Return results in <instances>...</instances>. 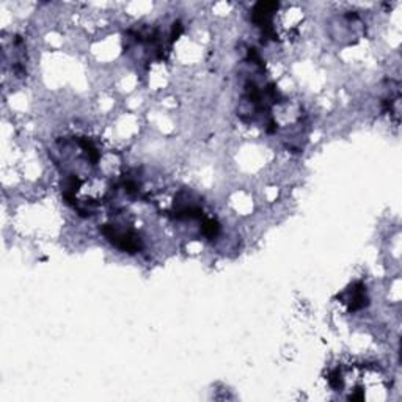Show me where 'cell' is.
Masks as SVG:
<instances>
[{"mask_svg":"<svg viewBox=\"0 0 402 402\" xmlns=\"http://www.w3.org/2000/svg\"><path fill=\"white\" fill-rule=\"evenodd\" d=\"M101 233L110 244L125 253L134 255V253H139L144 249V242H141L140 236L132 230H123L116 225H102Z\"/></svg>","mask_w":402,"mask_h":402,"instance_id":"6da1fadb","label":"cell"},{"mask_svg":"<svg viewBox=\"0 0 402 402\" xmlns=\"http://www.w3.org/2000/svg\"><path fill=\"white\" fill-rule=\"evenodd\" d=\"M280 5L277 2H258L252 11V21L261 30L263 38L277 40V32L274 27V16Z\"/></svg>","mask_w":402,"mask_h":402,"instance_id":"7a4b0ae2","label":"cell"},{"mask_svg":"<svg viewBox=\"0 0 402 402\" xmlns=\"http://www.w3.org/2000/svg\"><path fill=\"white\" fill-rule=\"evenodd\" d=\"M341 300L343 304L348 305V310L350 313L363 310V308H366L369 304L366 286H364L362 281L354 283L341 294Z\"/></svg>","mask_w":402,"mask_h":402,"instance_id":"3957f363","label":"cell"},{"mask_svg":"<svg viewBox=\"0 0 402 402\" xmlns=\"http://www.w3.org/2000/svg\"><path fill=\"white\" fill-rule=\"evenodd\" d=\"M201 231L208 239H215L220 234V225L214 219H203L201 220Z\"/></svg>","mask_w":402,"mask_h":402,"instance_id":"277c9868","label":"cell"},{"mask_svg":"<svg viewBox=\"0 0 402 402\" xmlns=\"http://www.w3.org/2000/svg\"><path fill=\"white\" fill-rule=\"evenodd\" d=\"M329 385L333 389H337V392H339V389H343V387H344V376H343L341 369L337 368V369H333L332 373L329 374Z\"/></svg>","mask_w":402,"mask_h":402,"instance_id":"5b68a950","label":"cell"}]
</instances>
